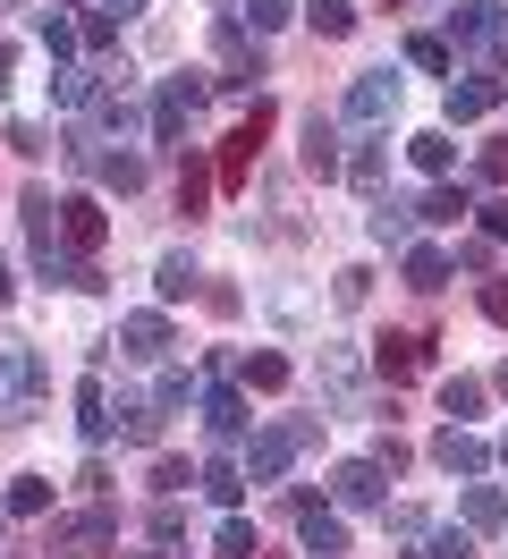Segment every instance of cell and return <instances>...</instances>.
Listing matches in <instances>:
<instances>
[{
    "mask_svg": "<svg viewBox=\"0 0 508 559\" xmlns=\"http://www.w3.org/2000/svg\"><path fill=\"white\" fill-rule=\"evenodd\" d=\"M288 17H297V0H246V26H255V35L288 26Z\"/></svg>",
    "mask_w": 508,
    "mask_h": 559,
    "instance_id": "f546056e",
    "label": "cell"
},
{
    "mask_svg": "<svg viewBox=\"0 0 508 559\" xmlns=\"http://www.w3.org/2000/svg\"><path fill=\"white\" fill-rule=\"evenodd\" d=\"M297 525H305V543H314V559H339V551H347V525H339L322 500H297Z\"/></svg>",
    "mask_w": 508,
    "mask_h": 559,
    "instance_id": "7c38bea8",
    "label": "cell"
},
{
    "mask_svg": "<svg viewBox=\"0 0 508 559\" xmlns=\"http://www.w3.org/2000/svg\"><path fill=\"white\" fill-rule=\"evenodd\" d=\"M94 170H102V187H119V195H135V187H144V153H102Z\"/></svg>",
    "mask_w": 508,
    "mask_h": 559,
    "instance_id": "7402d4cb",
    "label": "cell"
},
{
    "mask_svg": "<svg viewBox=\"0 0 508 559\" xmlns=\"http://www.w3.org/2000/svg\"><path fill=\"white\" fill-rule=\"evenodd\" d=\"M203 195H212V178H203L196 162H187V170H178V212H187V221H196V212H203Z\"/></svg>",
    "mask_w": 508,
    "mask_h": 559,
    "instance_id": "836d02e7",
    "label": "cell"
},
{
    "mask_svg": "<svg viewBox=\"0 0 508 559\" xmlns=\"http://www.w3.org/2000/svg\"><path fill=\"white\" fill-rule=\"evenodd\" d=\"M492 35H500L492 0H458V9H449V43H492Z\"/></svg>",
    "mask_w": 508,
    "mask_h": 559,
    "instance_id": "9a60e30c",
    "label": "cell"
},
{
    "mask_svg": "<svg viewBox=\"0 0 508 559\" xmlns=\"http://www.w3.org/2000/svg\"><path fill=\"white\" fill-rule=\"evenodd\" d=\"M373 373H381L390 390H399V382H415V373H424V340H406V331H390V340L373 348Z\"/></svg>",
    "mask_w": 508,
    "mask_h": 559,
    "instance_id": "52a82bcc",
    "label": "cell"
},
{
    "mask_svg": "<svg viewBox=\"0 0 508 559\" xmlns=\"http://www.w3.org/2000/svg\"><path fill=\"white\" fill-rule=\"evenodd\" d=\"M203 94H212V76H169L162 103H153V144H178V136H187V119L203 110Z\"/></svg>",
    "mask_w": 508,
    "mask_h": 559,
    "instance_id": "6da1fadb",
    "label": "cell"
},
{
    "mask_svg": "<svg viewBox=\"0 0 508 559\" xmlns=\"http://www.w3.org/2000/svg\"><path fill=\"white\" fill-rule=\"evenodd\" d=\"M102 229H110V221H102V204H94V195H68V204H60V238L76 246V254H94V246H102Z\"/></svg>",
    "mask_w": 508,
    "mask_h": 559,
    "instance_id": "ba28073f",
    "label": "cell"
},
{
    "mask_svg": "<svg viewBox=\"0 0 508 559\" xmlns=\"http://www.w3.org/2000/svg\"><path fill=\"white\" fill-rule=\"evenodd\" d=\"M500 390H508V365H500Z\"/></svg>",
    "mask_w": 508,
    "mask_h": 559,
    "instance_id": "681fc988",
    "label": "cell"
},
{
    "mask_svg": "<svg viewBox=\"0 0 508 559\" xmlns=\"http://www.w3.org/2000/svg\"><path fill=\"white\" fill-rule=\"evenodd\" d=\"M305 170H314V178H339V170H347V162H339V136H331V119H322V110L305 119Z\"/></svg>",
    "mask_w": 508,
    "mask_h": 559,
    "instance_id": "5bb4252c",
    "label": "cell"
},
{
    "mask_svg": "<svg viewBox=\"0 0 508 559\" xmlns=\"http://www.w3.org/2000/svg\"><path fill=\"white\" fill-rule=\"evenodd\" d=\"M483 178H492V187H508V144H483Z\"/></svg>",
    "mask_w": 508,
    "mask_h": 559,
    "instance_id": "60d3db41",
    "label": "cell"
},
{
    "mask_svg": "<svg viewBox=\"0 0 508 559\" xmlns=\"http://www.w3.org/2000/svg\"><path fill=\"white\" fill-rule=\"evenodd\" d=\"M492 103H500V85L492 76H474V85H449V119L466 128V119H492Z\"/></svg>",
    "mask_w": 508,
    "mask_h": 559,
    "instance_id": "2e32d148",
    "label": "cell"
},
{
    "mask_svg": "<svg viewBox=\"0 0 508 559\" xmlns=\"http://www.w3.org/2000/svg\"><path fill=\"white\" fill-rule=\"evenodd\" d=\"M0 306H9V263H0Z\"/></svg>",
    "mask_w": 508,
    "mask_h": 559,
    "instance_id": "bcb514c9",
    "label": "cell"
},
{
    "mask_svg": "<svg viewBox=\"0 0 508 559\" xmlns=\"http://www.w3.org/2000/svg\"><path fill=\"white\" fill-rule=\"evenodd\" d=\"M43 509H51V484H43V475H26V484L9 491V518H43Z\"/></svg>",
    "mask_w": 508,
    "mask_h": 559,
    "instance_id": "f1b7e54d",
    "label": "cell"
},
{
    "mask_svg": "<svg viewBox=\"0 0 508 559\" xmlns=\"http://www.w3.org/2000/svg\"><path fill=\"white\" fill-rule=\"evenodd\" d=\"M178 534H187V518H178V500H162L153 509V543H178Z\"/></svg>",
    "mask_w": 508,
    "mask_h": 559,
    "instance_id": "ab89813d",
    "label": "cell"
},
{
    "mask_svg": "<svg viewBox=\"0 0 508 559\" xmlns=\"http://www.w3.org/2000/svg\"><path fill=\"white\" fill-rule=\"evenodd\" d=\"M406 153H415V170H433V178H449V170H458V144L440 136V128H424V136L406 144Z\"/></svg>",
    "mask_w": 508,
    "mask_h": 559,
    "instance_id": "ffe728a7",
    "label": "cell"
},
{
    "mask_svg": "<svg viewBox=\"0 0 508 559\" xmlns=\"http://www.w3.org/2000/svg\"><path fill=\"white\" fill-rule=\"evenodd\" d=\"M500 466H508V432H500Z\"/></svg>",
    "mask_w": 508,
    "mask_h": 559,
    "instance_id": "c3c4849f",
    "label": "cell"
},
{
    "mask_svg": "<svg viewBox=\"0 0 508 559\" xmlns=\"http://www.w3.org/2000/svg\"><path fill=\"white\" fill-rule=\"evenodd\" d=\"M433 457H440V466H449V475H483V466H492V450L474 441L466 424H449V432H440V441H433Z\"/></svg>",
    "mask_w": 508,
    "mask_h": 559,
    "instance_id": "30bf717a",
    "label": "cell"
},
{
    "mask_svg": "<svg viewBox=\"0 0 508 559\" xmlns=\"http://www.w3.org/2000/svg\"><path fill=\"white\" fill-rule=\"evenodd\" d=\"M305 17H314V35H356V9H347V0H305Z\"/></svg>",
    "mask_w": 508,
    "mask_h": 559,
    "instance_id": "603a6c76",
    "label": "cell"
},
{
    "mask_svg": "<svg viewBox=\"0 0 508 559\" xmlns=\"http://www.w3.org/2000/svg\"><path fill=\"white\" fill-rule=\"evenodd\" d=\"M212 551H221V559H255L263 543H255V525H246V518H229L221 534H212Z\"/></svg>",
    "mask_w": 508,
    "mask_h": 559,
    "instance_id": "484cf974",
    "label": "cell"
},
{
    "mask_svg": "<svg viewBox=\"0 0 508 559\" xmlns=\"http://www.w3.org/2000/svg\"><path fill=\"white\" fill-rule=\"evenodd\" d=\"M440 280H449V254H440V246H406V288H424V297H433Z\"/></svg>",
    "mask_w": 508,
    "mask_h": 559,
    "instance_id": "d6986e66",
    "label": "cell"
},
{
    "mask_svg": "<svg viewBox=\"0 0 508 559\" xmlns=\"http://www.w3.org/2000/svg\"><path fill=\"white\" fill-rule=\"evenodd\" d=\"M390 110H399V76H390V69H373V76L347 85V128H381Z\"/></svg>",
    "mask_w": 508,
    "mask_h": 559,
    "instance_id": "3957f363",
    "label": "cell"
},
{
    "mask_svg": "<svg viewBox=\"0 0 508 559\" xmlns=\"http://www.w3.org/2000/svg\"><path fill=\"white\" fill-rule=\"evenodd\" d=\"M466 212H474L466 187H433V195H424V221H466Z\"/></svg>",
    "mask_w": 508,
    "mask_h": 559,
    "instance_id": "4316f807",
    "label": "cell"
},
{
    "mask_svg": "<svg viewBox=\"0 0 508 559\" xmlns=\"http://www.w3.org/2000/svg\"><path fill=\"white\" fill-rule=\"evenodd\" d=\"M212 51H221V76H212V85H255V60H246V26H229V17H221Z\"/></svg>",
    "mask_w": 508,
    "mask_h": 559,
    "instance_id": "4fadbf2b",
    "label": "cell"
},
{
    "mask_svg": "<svg viewBox=\"0 0 508 559\" xmlns=\"http://www.w3.org/2000/svg\"><path fill=\"white\" fill-rule=\"evenodd\" d=\"M373 238H381V246H406V212L381 204V212H373Z\"/></svg>",
    "mask_w": 508,
    "mask_h": 559,
    "instance_id": "8d00e7d4",
    "label": "cell"
},
{
    "mask_svg": "<svg viewBox=\"0 0 508 559\" xmlns=\"http://www.w3.org/2000/svg\"><path fill=\"white\" fill-rule=\"evenodd\" d=\"M347 178H356V187H365V195H381V144H365V153H356V162H347Z\"/></svg>",
    "mask_w": 508,
    "mask_h": 559,
    "instance_id": "e575fe53",
    "label": "cell"
},
{
    "mask_svg": "<svg viewBox=\"0 0 508 559\" xmlns=\"http://www.w3.org/2000/svg\"><path fill=\"white\" fill-rule=\"evenodd\" d=\"M0 85H9V51H0Z\"/></svg>",
    "mask_w": 508,
    "mask_h": 559,
    "instance_id": "7dc6e473",
    "label": "cell"
},
{
    "mask_svg": "<svg viewBox=\"0 0 508 559\" xmlns=\"http://www.w3.org/2000/svg\"><path fill=\"white\" fill-rule=\"evenodd\" d=\"M203 416H212L221 441H237V432H246V399H237V390H212V399H203Z\"/></svg>",
    "mask_w": 508,
    "mask_h": 559,
    "instance_id": "44dd1931",
    "label": "cell"
},
{
    "mask_svg": "<svg viewBox=\"0 0 508 559\" xmlns=\"http://www.w3.org/2000/svg\"><path fill=\"white\" fill-rule=\"evenodd\" d=\"M76 416H85V432H110V399H102V382H76Z\"/></svg>",
    "mask_w": 508,
    "mask_h": 559,
    "instance_id": "83f0119b",
    "label": "cell"
},
{
    "mask_svg": "<svg viewBox=\"0 0 508 559\" xmlns=\"http://www.w3.org/2000/svg\"><path fill=\"white\" fill-rule=\"evenodd\" d=\"M255 559H271V551H255Z\"/></svg>",
    "mask_w": 508,
    "mask_h": 559,
    "instance_id": "f907efd6",
    "label": "cell"
},
{
    "mask_svg": "<svg viewBox=\"0 0 508 559\" xmlns=\"http://www.w3.org/2000/svg\"><path fill=\"white\" fill-rule=\"evenodd\" d=\"M331 491L347 500V509H373V500H381V457H347V466L331 475Z\"/></svg>",
    "mask_w": 508,
    "mask_h": 559,
    "instance_id": "8fae6325",
    "label": "cell"
},
{
    "mask_svg": "<svg viewBox=\"0 0 508 559\" xmlns=\"http://www.w3.org/2000/svg\"><path fill=\"white\" fill-rule=\"evenodd\" d=\"M237 382H246V390H263V399H271V390H288V356L255 348V356H246V365H237Z\"/></svg>",
    "mask_w": 508,
    "mask_h": 559,
    "instance_id": "e0dca14e",
    "label": "cell"
},
{
    "mask_svg": "<svg viewBox=\"0 0 508 559\" xmlns=\"http://www.w3.org/2000/svg\"><path fill=\"white\" fill-rule=\"evenodd\" d=\"M305 441H314V432H305V424H271L263 441H255V450H246V475H255V484H271V475H280V466H288V457H297Z\"/></svg>",
    "mask_w": 508,
    "mask_h": 559,
    "instance_id": "5b68a950",
    "label": "cell"
},
{
    "mask_svg": "<svg viewBox=\"0 0 508 559\" xmlns=\"http://www.w3.org/2000/svg\"><path fill=\"white\" fill-rule=\"evenodd\" d=\"M196 475H187V457H153V491H187Z\"/></svg>",
    "mask_w": 508,
    "mask_h": 559,
    "instance_id": "d590c367",
    "label": "cell"
},
{
    "mask_svg": "<svg viewBox=\"0 0 508 559\" xmlns=\"http://www.w3.org/2000/svg\"><path fill=\"white\" fill-rule=\"evenodd\" d=\"M102 9H110V17H135V9H144V0H102Z\"/></svg>",
    "mask_w": 508,
    "mask_h": 559,
    "instance_id": "f6af8a7d",
    "label": "cell"
},
{
    "mask_svg": "<svg viewBox=\"0 0 508 559\" xmlns=\"http://www.w3.org/2000/svg\"><path fill=\"white\" fill-rule=\"evenodd\" d=\"M110 534H119V525H110V509H85V518H60V525H51V543H43V551L76 559V551H102Z\"/></svg>",
    "mask_w": 508,
    "mask_h": 559,
    "instance_id": "8992f818",
    "label": "cell"
},
{
    "mask_svg": "<svg viewBox=\"0 0 508 559\" xmlns=\"http://www.w3.org/2000/svg\"><path fill=\"white\" fill-rule=\"evenodd\" d=\"M483 229H492V238H508V204H483Z\"/></svg>",
    "mask_w": 508,
    "mask_h": 559,
    "instance_id": "ee69618b",
    "label": "cell"
},
{
    "mask_svg": "<svg viewBox=\"0 0 508 559\" xmlns=\"http://www.w3.org/2000/svg\"><path fill=\"white\" fill-rule=\"evenodd\" d=\"M203 491H212L221 509H237V491H246V475H237L229 457H212V466H203Z\"/></svg>",
    "mask_w": 508,
    "mask_h": 559,
    "instance_id": "d4e9b609",
    "label": "cell"
},
{
    "mask_svg": "<svg viewBox=\"0 0 508 559\" xmlns=\"http://www.w3.org/2000/svg\"><path fill=\"white\" fill-rule=\"evenodd\" d=\"M440 407H449V416H474V407H483V382H466V373L440 382Z\"/></svg>",
    "mask_w": 508,
    "mask_h": 559,
    "instance_id": "1f68e13d",
    "label": "cell"
},
{
    "mask_svg": "<svg viewBox=\"0 0 508 559\" xmlns=\"http://www.w3.org/2000/svg\"><path fill=\"white\" fill-rule=\"evenodd\" d=\"M119 348H128L135 365H162V356H169V322L162 314H128V322H119Z\"/></svg>",
    "mask_w": 508,
    "mask_h": 559,
    "instance_id": "9c48e42d",
    "label": "cell"
},
{
    "mask_svg": "<svg viewBox=\"0 0 508 559\" xmlns=\"http://www.w3.org/2000/svg\"><path fill=\"white\" fill-rule=\"evenodd\" d=\"M271 128H280V110H271V103H255V110H246V128H237L229 144H221V187H229V195L246 187V170H255V144H263Z\"/></svg>",
    "mask_w": 508,
    "mask_h": 559,
    "instance_id": "7a4b0ae2",
    "label": "cell"
},
{
    "mask_svg": "<svg viewBox=\"0 0 508 559\" xmlns=\"http://www.w3.org/2000/svg\"><path fill=\"white\" fill-rule=\"evenodd\" d=\"M43 51H51V60H68V51H76V26H60V17H43Z\"/></svg>",
    "mask_w": 508,
    "mask_h": 559,
    "instance_id": "f35d334b",
    "label": "cell"
},
{
    "mask_svg": "<svg viewBox=\"0 0 508 559\" xmlns=\"http://www.w3.org/2000/svg\"><path fill=\"white\" fill-rule=\"evenodd\" d=\"M433 559H474V543L466 534H433Z\"/></svg>",
    "mask_w": 508,
    "mask_h": 559,
    "instance_id": "b9f144b4",
    "label": "cell"
},
{
    "mask_svg": "<svg viewBox=\"0 0 508 559\" xmlns=\"http://www.w3.org/2000/svg\"><path fill=\"white\" fill-rule=\"evenodd\" d=\"M153 280H162L169 306H178V297H196V263H187V254H162V272H153Z\"/></svg>",
    "mask_w": 508,
    "mask_h": 559,
    "instance_id": "cb8c5ba5",
    "label": "cell"
},
{
    "mask_svg": "<svg viewBox=\"0 0 508 559\" xmlns=\"http://www.w3.org/2000/svg\"><path fill=\"white\" fill-rule=\"evenodd\" d=\"M483 314H492V322H508V280H492V288H483Z\"/></svg>",
    "mask_w": 508,
    "mask_h": 559,
    "instance_id": "7bdbcfd3",
    "label": "cell"
},
{
    "mask_svg": "<svg viewBox=\"0 0 508 559\" xmlns=\"http://www.w3.org/2000/svg\"><path fill=\"white\" fill-rule=\"evenodd\" d=\"M365 288H373V272H365V263H347V272H339V306H365Z\"/></svg>",
    "mask_w": 508,
    "mask_h": 559,
    "instance_id": "74e56055",
    "label": "cell"
},
{
    "mask_svg": "<svg viewBox=\"0 0 508 559\" xmlns=\"http://www.w3.org/2000/svg\"><path fill=\"white\" fill-rule=\"evenodd\" d=\"M406 60H415V69H449V43H440V35H406Z\"/></svg>",
    "mask_w": 508,
    "mask_h": 559,
    "instance_id": "d6a6232c",
    "label": "cell"
},
{
    "mask_svg": "<svg viewBox=\"0 0 508 559\" xmlns=\"http://www.w3.org/2000/svg\"><path fill=\"white\" fill-rule=\"evenodd\" d=\"M34 348H0V424H26L34 407Z\"/></svg>",
    "mask_w": 508,
    "mask_h": 559,
    "instance_id": "277c9868",
    "label": "cell"
},
{
    "mask_svg": "<svg viewBox=\"0 0 508 559\" xmlns=\"http://www.w3.org/2000/svg\"><path fill=\"white\" fill-rule=\"evenodd\" d=\"M466 525H474V534L508 525V491H500V484H474V491H466Z\"/></svg>",
    "mask_w": 508,
    "mask_h": 559,
    "instance_id": "ac0fdd59",
    "label": "cell"
},
{
    "mask_svg": "<svg viewBox=\"0 0 508 559\" xmlns=\"http://www.w3.org/2000/svg\"><path fill=\"white\" fill-rule=\"evenodd\" d=\"M135 119H144V110H135L128 94L110 85V94H102V128H119V136H135Z\"/></svg>",
    "mask_w": 508,
    "mask_h": 559,
    "instance_id": "4dcf8cb0",
    "label": "cell"
}]
</instances>
